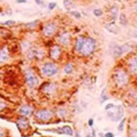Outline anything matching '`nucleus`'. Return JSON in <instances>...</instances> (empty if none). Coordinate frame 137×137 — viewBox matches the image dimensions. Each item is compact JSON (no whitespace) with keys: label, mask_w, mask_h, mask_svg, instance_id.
<instances>
[{"label":"nucleus","mask_w":137,"mask_h":137,"mask_svg":"<svg viewBox=\"0 0 137 137\" xmlns=\"http://www.w3.org/2000/svg\"><path fill=\"white\" fill-rule=\"evenodd\" d=\"M56 90V85L53 82H44L40 85V91H42L46 95H52Z\"/></svg>","instance_id":"nucleus-14"},{"label":"nucleus","mask_w":137,"mask_h":137,"mask_svg":"<svg viewBox=\"0 0 137 137\" xmlns=\"http://www.w3.org/2000/svg\"><path fill=\"white\" fill-rule=\"evenodd\" d=\"M114 107H115V104L109 103V104H107L106 106H105V111H108V110H110V109H112V108H114Z\"/></svg>","instance_id":"nucleus-32"},{"label":"nucleus","mask_w":137,"mask_h":137,"mask_svg":"<svg viewBox=\"0 0 137 137\" xmlns=\"http://www.w3.org/2000/svg\"><path fill=\"white\" fill-rule=\"evenodd\" d=\"M127 69L129 71V72L131 75H136L137 72V58H136V55L135 56H132L128 59L127 63Z\"/></svg>","instance_id":"nucleus-15"},{"label":"nucleus","mask_w":137,"mask_h":137,"mask_svg":"<svg viewBox=\"0 0 137 137\" xmlns=\"http://www.w3.org/2000/svg\"><path fill=\"white\" fill-rule=\"evenodd\" d=\"M95 134H96V133H95V130L93 129V130H92V136H96Z\"/></svg>","instance_id":"nucleus-38"},{"label":"nucleus","mask_w":137,"mask_h":137,"mask_svg":"<svg viewBox=\"0 0 137 137\" xmlns=\"http://www.w3.org/2000/svg\"><path fill=\"white\" fill-rule=\"evenodd\" d=\"M58 115H59L60 117H62V118L67 117V115H68V111H67V109H65V108H61V109H59V111H58Z\"/></svg>","instance_id":"nucleus-28"},{"label":"nucleus","mask_w":137,"mask_h":137,"mask_svg":"<svg viewBox=\"0 0 137 137\" xmlns=\"http://www.w3.org/2000/svg\"><path fill=\"white\" fill-rule=\"evenodd\" d=\"M34 118L39 120V122H48L53 117V112L49 109L42 108V109H38L36 112L33 113Z\"/></svg>","instance_id":"nucleus-7"},{"label":"nucleus","mask_w":137,"mask_h":137,"mask_svg":"<svg viewBox=\"0 0 137 137\" xmlns=\"http://www.w3.org/2000/svg\"><path fill=\"white\" fill-rule=\"evenodd\" d=\"M72 5H74V3H72V0H64V6H65L67 11H71Z\"/></svg>","instance_id":"nucleus-24"},{"label":"nucleus","mask_w":137,"mask_h":137,"mask_svg":"<svg viewBox=\"0 0 137 137\" xmlns=\"http://www.w3.org/2000/svg\"><path fill=\"white\" fill-rule=\"evenodd\" d=\"M75 71V65L72 63H68L67 65H65V67L63 68V72L65 75H71Z\"/></svg>","instance_id":"nucleus-21"},{"label":"nucleus","mask_w":137,"mask_h":137,"mask_svg":"<svg viewBox=\"0 0 137 137\" xmlns=\"http://www.w3.org/2000/svg\"><path fill=\"white\" fill-rule=\"evenodd\" d=\"M104 136H106V137H114L115 135H114V133H113V132H107Z\"/></svg>","instance_id":"nucleus-37"},{"label":"nucleus","mask_w":137,"mask_h":137,"mask_svg":"<svg viewBox=\"0 0 137 137\" xmlns=\"http://www.w3.org/2000/svg\"><path fill=\"white\" fill-rule=\"evenodd\" d=\"M109 13H110V18H111V21H116L118 19V8L117 6H113L110 8L109 10Z\"/></svg>","instance_id":"nucleus-20"},{"label":"nucleus","mask_w":137,"mask_h":137,"mask_svg":"<svg viewBox=\"0 0 137 137\" xmlns=\"http://www.w3.org/2000/svg\"><path fill=\"white\" fill-rule=\"evenodd\" d=\"M16 25V21L14 20H8V21H5L4 23H2V26H5V27H13Z\"/></svg>","instance_id":"nucleus-27"},{"label":"nucleus","mask_w":137,"mask_h":137,"mask_svg":"<svg viewBox=\"0 0 137 137\" xmlns=\"http://www.w3.org/2000/svg\"><path fill=\"white\" fill-rule=\"evenodd\" d=\"M112 78H113L114 83L116 84V86L118 88H123L126 86L128 83V80H129L127 71L123 68H117L113 71Z\"/></svg>","instance_id":"nucleus-1"},{"label":"nucleus","mask_w":137,"mask_h":137,"mask_svg":"<svg viewBox=\"0 0 137 137\" xmlns=\"http://www.w3.org/2000/svg\"><path fill=\"white\" fill-rule=\"evenodd\" d=\"M59 68L55 63L52 62H46L40 68V72L42 74V76L46 77H53L58 74Z\"/></svg>","instance_id":"nucleus-5"},{"label":"nucleus","mask_w":137,"mask_h":137,"mask_svg":"<svg viewBox=\"0 0 137 137\" xmlns=\"http://www.w3.org/2000/svg\"><path fill=\"white\" fill-rule=\"evenodd\" d=\"M16 124H17V127L21 133L24 132V130H27L29 127V119L27 117H22L19 116L17 118V120H16Z\"/></svg>","instance_id":"nucleus-12"},{"label":"nucleus","mask_w":137,"mask_h":137,"mask_svg":"<svg viewBox=\"0 0 137 137\" xmlns=\"http://www.w3.org/2000/svg\"><path fill=\"white\" fill-rule=\"evenodd\" d=\"M11 59V49H9V46L4 44L0 46V66L6 64Z\"/></svg>","instance_id":"nucleus-10"},{"label":"nucleus","mask_w":137,"mask_h":137,"mask_svg":"<svg viewBox=\"0 0 137 137\" xmlns=\"http://www.w3.org/2000/svg\"><path fill=\"white\" fill-rule=\"evenodd\" d=\"M125 122H126V118H123L122 120H120V123H119V124H118V130L119 132H123V131Z\"/></svg>","instance_id":"nucleus-25"},{"label":"nucleus","mask_w":137,"mask_h":137,"mask_svg":"<svg viewBox=\"0 0 137 137\" xmlns=\"http://www.w3.org/2000/svg\"><path fill=\"white\" fill-rule=\"evenodd\" d=\"M96 45H97V42H96L95 38H93L91 36L85 37L83 47H82L81 51H80L79 55H81L82 57H88V56H90L95 51Z\"/></svg>","instance_id":"nucleus-3"},{"label":"nucleus","mask_w":137,"mask_h":137,"mask_svg":"<svg viewBox=\"0 0 137 137\" xmlns=\"http://www.w3.org/2000/svg\"><path fill=\"white\" fill-rule=\"evenodd\" d=\"M93 124H94V119L93 118H89V119H88V125H89L90 127H92Z\"/></svg>","instance_id":"nucleus-34"},{"label":"nucleus","mask_w":137,"mask_h":137,"mask_svg":"<svg viewBox=\"0 0 137 137\" xmlns=\"http://www.w3.org/2000/svg\"><path fill=\"white\" fill-rule=\"evenodd\" d=\"M34 2H35L36 5H38V6H42V7L45 6V4H44V2H43V0H34Z\"/></svg>","instance_id":"nucleus-33"},{"label":"nucleus","mask_w":137,"mask_h":137,"mask_svg":"<svg viewBox=\"0 0 137 137\" xmlns=\"http://www.w3.org/2000/svg\"><path fill=\"white\" fill-rule=\"evenodd\" d=\"M1 136H6V133H5L3 128L0 127V137H1Z\"/></svg>","instance_id":"nucleus-35"},{"label":"nucleus","mask_w":137,"mask_h":137,"mask_svg":"<svg viewBox=\"0 0 137 137\" xmlns=\"http://www.w3.org/2000/svg\"><path fill=\"white\" fill-rule=\"evenodd\" d=\"M54 132H57L59 134H65V135H68V136H72V135H74V131H72L71 127L69 126V125H65L63 127H60V128H58L57 130H55Z\"/></svg>","instance_id":"nucleus-19"},{"label":"nucleus","mask_w":137,"mask_h":137,"mask_svg":"<svg viewBox=\"0 0 137 137\" xmlns=\"http://www.w3.org/2000/svg\"><path fill=\"white\" fill-rule=\"evenodd\" d=\"M16 2H17L18 4H25V3L28 2V0H17Z\"/></svg>","instance_id":"nucleus-36"},{"label":"nucleus","mask_w":137,"mask_h":137,"mask_svg":"<svg viewBox=\"0 0 137 137\" xmlns=\"http://www.w3.org/2000/svg\"><path fill=\"white\" fill-rule=\"evenodd\" d=\"M70 14L74 18L76 19H81V14H80V12L78 11H76V10H72V11H69Z\"/></svg>","instance_id":"nucleus-26"},{"label":"nucleus","mask_w":137,"mask_h":137,"mask_svg":"<svg viewBox=\"0 0 137 137\" xmlns=\"http://www.w3.org/2000/svg\"><path fill=\"white\" fill-rule=\"evenodd\" d=\"M56 39H57V41L60 45L68 47L71 43V34L69 31H63V33H60L57 34Z\"/></svg>","instance_id":"nucleus-9"},{"label":"nucleus","mask_w":137,"mask_h":137,"mask_svg":"<svg viewBox=\"0 0 137 137\" xmlns=\"http://www.w3.org/2000/svg\"><path fill=\"white\" fill-rule=\"evenodd\" d=\"M33 113H34L33 108L31 107L30 105H28V104H23V105H21V106L18 108V110H17V114L19 116L27 117V118L33 116Z\"/></svg>","instance_id":"nucleus-11"},{"label":"nucleus","mask_w":137,"mask_h":137,"mask_svg":"<svg viewBox=\"0 0 137 137\" xmlns=\"http://www.w3.org/2000/svg\"><path fill=\"white\" fill-rule=\"evenodd\" d=\"M111 46H112L111 52H112L113 56H114L115 58H119V57H122V56L123 55L122 45H118L117 43H113V44H111Z\"/></svg>","instance_id":"nucleus-17"},{"label":"nucleus","mask_w":137,"mask_h":137,"mask_svg":"<svg viewBox=\"0 0 137 137\" xmlns=\"http://www.w3.org/2000/svg\"><path fill=\"white\" fill-rule=\"evenodd\" d=\"M84 40H85L84 35H79L76 37L75 44H74V51L76 53H77V54L80 53V51H81L82 47H83V44H84Z\"/></svg>","instance_id":"nucleus-16"},{"label":"nucleus","mask_w":137,"mask_h":137,"mask_svg":"<svg viewBox=\"0 0 137 137\" xmlns=\"http://www.w3.org/2000/svg\"><path fill=\"white\" fill-rule=\"evenodd\" d=\"M118 22H119L120 26H123V27H126L127 26L128 20H127V17H126V15L124 13H120L118 16Z\"/></svg>","instance_id":"nucleus-23"},{"label":"nucleus","mask_w":137,"mask_h":137,"mask_svg":"<svg viewBox=\"0 0 137 137\" xmlns=\"http://www.w3.org/2000/svg\"><path fill=\"white\" fill-rule=\"evenodd\" d=\"M93 14L97 18H100V17H102V16L104 15V12H103L102 9H95V10H93Z\"/></svg>","instance_id":"nucleus-29"},{"label":"nucleus","mask_w":137,"mask_h":137,"mask_svg":"<svg viewBox=\"0 0 137 137\" xmlns=\"http://www.w3.org/2000/svg\"><path fill=\"white\" fill-rule=\"evenodd\" d=\"M123 115H124V109L122 105L115 106L114 108L107 111L108 118H110L113 122H119V119L123 117Z\"/></svg>","instance_id":"nucleus-6"},{"label":"nucleus","mask_w":137,"mask_h":137,"mask_svg":"<svg viewBox=\"0 0 137 137\" xmlns=\"http://www.w3.org/2000/svg\"><path fill=\"white\" fill-rule=\"evenodd\" d=\"M104 28H106L110 33H113V34H118V33H119V28H118V27L116 25V23H115L114 21H111L110 23L105 24Z\"/></svg>","instance_id":"nucleus-18"},{"label":"nucleus","mask_w":137,"mask_h":137,"mask_svg":"<svg viewBox=\"0 0 137 137\" xmlns=\"http://www.w3.org/2000/svg\"><path fill=\"white\" fill-rule=\"evenodd\" d=\"M39 27V21L38 20H35L33 22H29V23H27L25 25V28L27 29H29V30H33L35 28H37Z\"/></svg>","instance_id":"nucleus-22"},{"label":"nucleus","mask_w":137,"mask_h":137,"mask_svg":"<svg viewBox=\"0 0 137 137\" xmlns=\"http://www.w3.org/2000/svg\"><path fill=\"white\" fill-rule=\"evenodd\" d=\"M105 93H106V89H103V91H102V93H101V103H103V102H105L106 100H108V97L106 95H105Z\"/></svg>","instance_id":"nucleus-31"},{"label":"nucleus","mask_w":137,"mask_h":137,"mask_svg":"<svg viewBox=\"0 0 137 137\" xmlns=\"http://www.w3.org/2000/svg\"><path fill=\"white\" fill-rule=\"evenodd\" d=\"M45 56V52L41 48L29 47L27 51V58L28 60H41Z\"/></svg>","instance_id":"nucleus-8"},{"label":"nucleus","mask_w":137,"mask_h":137,"mask_svg":"<svg viewBox=\"0 0 137 137\" xmlns=\"http://www.w3.org/2000/svg\"><path fill=\"white\" fill-rule=\"evenodd\" d=\"M56 7H57V3H56V2H49V4L47 5V8H48V10H50V11L54 10Z\"/></svg>","instance_id":"nucleus-30"},{"label":"nucleus","mask_w":137,"mask_h":137,"mask_svg":"<svg viewBox=\"0 0 137 137\" xmlns=\"http://www.w3.org/2000/svg\"><path fill=\"white\" fill-rule=\"evenodd\" d=\"M24 78H25V82L27 86L29 89H33L39 84V78L36 76L35 71L31 69H27L24 72Z\"/></svg>","instance_id":"nucleus-4"},{"label":"nucleus","mask_w":137,"mask_h":137,"mask_svg":"<svg viewBox=\"0 0 137 137\" xmlns=\"http://www.w3.org/2000/svg\"><path fill=\"white\" fill-rule=\"evenodd\" d=\"M62 47L59 45V44H55L53 45L51 48H50V50H49V57L54 60V61H57L61 58V55H62Z\"/></svg>","instance_id":"nucleus-13"},{"label":"nucleus","mask_w":137,"mask_h":137,"mask_svg":"<svg viewBox=\"0 0 137 137\" xmlns=\"http://www.w3.org/2000/svg\"><path fill=\"white\" fill-rule=\"evenodd\" d=\"M59 30V24L57 21H48L42 25L41 33L46 38H51L57 34Z\"/></svg>","instance_id":"nucleus-2"}]
</instances>
